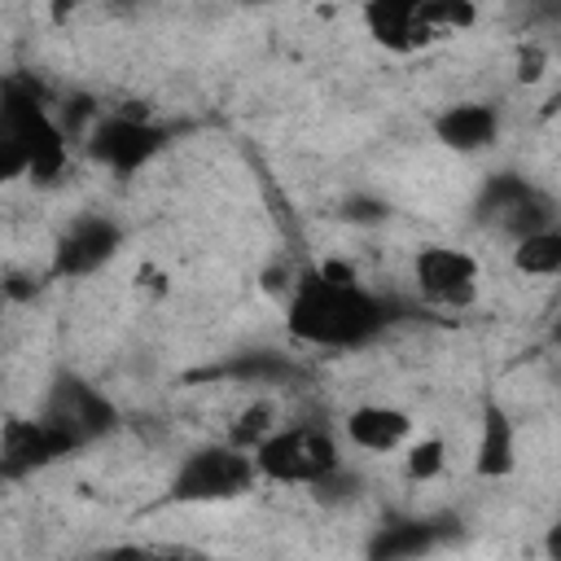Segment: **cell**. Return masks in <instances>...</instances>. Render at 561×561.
Here are the masks:
<instances>
[{
  "label": "cell",
  "instance_id": "15",
  "mask_svg": "<svg viewBox=\"0 0 561 561\" xmlns=\"http://www.w3.org/2000/svg\"><path fill=\"white\" fill-rule=\"evenodd\" d=\"M447 469V443L443 438H416L403 451V473L412 482H434Z\"/></svg>",
  "mask_w": 561,
  "mask_h": 561
},
{
  "label": "cell",
  "instance_id": "11",
  "mask_svg": "<svg viewBox=\"0 0 561 561\" xmlns=\"http://www.w3.org/2000/svg\"><path fill=\"white\" fill-rule=\"evenodd\" d=\"M473 469H478V478H508L517 469V430H513V416L500 403H486L482 408Z\"/></svg>",
  "mask_w": 561,
  "mask_h": 561
},
{
  "label": "cell",
  "instance_id": "6",
  "mask_svg": "<svg viewBox=\"0 0 561 561\" xmlns=\"http://www.w3.org/2000/svg\"><path fill=\"white\" fill-rule=\"evenodd\" d=\"M416 289L443 307H469L478 294V259L460 245H425L412 263Z\"/></svg>",
  "mask_w": 561,
  "mask_h": 561
},
{
  "label": "cell",
  "instance_id": "4",
  "mask_svg": "<svg viewBox=\"0 0 561 561\" xmlns=\"http://www.w3.org/2000/svg\"><path fill=\"white\" fill-rule=\"evenodd\" d=\"M39 416H44L48 425H57L61 434H70L79 447L92 443V438H101V434H110V430L118 425L114 403H110L101 390L83 386L79 377H61V381L53 386V394H48V403H44Z\"/></svg>",
  "mask_w": 561,
  "mask_h": 561
},
{
  "label": "cell",
  "instance_id": "14",
  "mask_svg": "<svg viewBox=\"0 0 561 561\" xmlns=\"http://www.w3.org/2000/svg\"><path fill=\"white\" fill-rule=\"evenodd\" d=\"M272 416H276V412H272V403H250V408L237 416V425L228 430V443H232V447H241V451H259V447L280 430Z\"/></svg>",
  "mask_w": 561,
  "mask_h": 561
},
{
  "label": "cell",
  "instance_id": "2",
  "mask_svg": "<svg viewBox=\"0 0 561 561\" xmlns=\"http://www.w3.org/2000/svg\"><path fill=\"white\" fill-rule=\"evenodd\" d=\"M254 482H259L254 451H241V447H232L224 438V443L193 447L175 465L171 500L175 504H224V500H237V495L254 491Z\"/></svg>",
  "mask_w": 561,
  "mask_h": 561
},
{
  "label": "cell",
  "instance_id": "12",
  "mask_svg": "<svg viewBox=\"0 0 561 561\" xmlns=\"http://www.w3.org/2000/svg\"><path fill=\"white\" fill-rule=\"evenodd\" d=\"M438 539L443 530L434 522H386L368 539V561H421Z\"/></svg>",
  "mask_w": 561,
  "mask_h": 561
},
{
  "label": "cell",
  "instance_id": "20",
  "mask_svg": "<svg viewBox=\"0 0 561 561\" xmlns=\"http://www.w3.org/2000/svg\"><path fill=\"white\" fill-rule=\"evenodd\" d=\"M552 105H561V88H557V96H552Z\"/></svg>",
  "mask_w": 561,
  "mask_h": 561
},
{
  "label": "cell",
  "instance_id": "8",
  "mask_svg": "<svg viewBox=\"0 0 561 561\" xmlns=\"http://www.w3.org/2000/svg\"><path fill=\"white\" fill-rule=\"evenodd\" d=\"M342 430L359 451L386 456V451H399L412 438V416L403 408H394V403H359V408L346 412Z\"/></svg>",
  "mask_w": 561,
  "mask_h": 561
},
{
  "label": "cell",
  "instance_id": "16",
  "mask_svg": "<svg viewBox=\"0 0 561 561\" xmlns=\"http://www.w3.org/2000/svg\"><path fill=\"white\" fill-rule=\"evenodd\" d=\"M355 486H359V482H355V478L346 473V465H342V469H333L329 478H320V482H316L311 491H316L320 500H329V504H337V500H351V495H355Z\"/></svg>",
  "mask_w": 561,
  "mask_h": 561
},
{
  "label": "cell",
  "instance_id": "5",
  "mask_svg": "<svg viewBox=\"0 0 561 561\" xmlns=\"http://www.w3.org/2000/svg\"><path fill=\"white\" fill-rule=\"evenodd\" d=\"M158 149H162V131L131 118V114H110V118H96L88 127V153L118 175L140 171Z\"/></svg>",
  "mask_w": 561,
  "mask_h": 561
},
{
  "label": "cell",
  "instance_id": "17",
  "mask_svg": "<svg viewBox=\"0 0 561 561\" xmlns=\"http://www.w3.org/2000/svg\"><path fill=\"white\" fill-rule=\"evenodd\" d=\"M543 53L539 48H530V53H522V61H517V79H526V83H535L539 75H543Z\"/></svg>",
  "mask_w": 561,
  "mask_h": 561
},
{
  "label": "cell",
  "instance_id": "3",
  "mask_svg": "<svg viewBox=\"0 0 561 561\" xmlns=\"http://www.w3.org/2000/svg\"><path fill=\"white\" fill-rule=\"evenodd\" d=\"M259 478L285 482V486H316L333 469H342L337 443L320 425H280L259 451H254Z\"/></svg>",
  "mask_w": 561,
  "mask_h": 561
},
{
  "label": "cell",
  "instance_id": "10",
  "mask_svg": "<svg viewBox=\"0 0 561 561\" xmlns=\"http://www.w3.org/2000/svg\"><path fill=\"white\" fill-rule=\"evenodd\" d=\"M364 26L390 53H412L434 39L430 26L421 22V4H408V0H373L364 9Z\"/></svg>",
  "mask_w": 561,
  "mask_h": 561
},
{
  "label": "cell",
  "instance_id": "7",
  "mask_svg": "<svg viewBox=\"0 0 561 561\" xmlns=\"http://www.w3.org/2000/svg\"><path fill=\"white\" fill-rule=\"evenodd\" d=\"M123 241V228L105 215H83L75 219L61 237H57V250H53V272L57 276H88L96 272Z\"/></svg>",
  "mask_w": 561,
  "mask_h": 561
},
{
  "label": "cell",
  "instance_id": "9",
  "mask_svg": "<svg viewBox=\"0 0 561 561\" xmlns=\"http://www.w3.org/2000/svg\"><path fill=\"white\" fill-rule=\"evenodd\" d=\"M434 136L456 149V153H478L486 145H495L500 136V114L495 105L486 101H460V105H447L438 118H434Z\"/></svg>",
  "mask_w": 561,
  "mask_h": 561
},
{
  "label": "cell",
  "instance_id": "1",
  "mask_svg": "<svg viewBox=\"0 0 561 561\" xmlns=\"http://www.w3.org/2000/svg\"><path fill=\"white\" fill-rule=\"evenodd\" d=\"M386 320L390 316L377 294H368L364 285H337L320 267L307 272L285 302V329L307 346L351 351L373 342L386 329Z\"/></svg>",
  "mask_w": 561,
  "mask_h": 561
},
{
  "label": "cell",
  "instance_id": "18",
  "mask_svg": "<svg viewBox=\"0 0 561 561\" xmlns=\"http://www.w3.org/2000/svg\"><path fill=\"white\" fill-rule=\"evenodd\" d=\"M543 552H548V561H561V517L548 526V535H543Z\"/></svg>",
  "mask_w": 561,
  "mask_h": 561
},
{
  "label": "cell",
  "instance_id": "21",
  "mask_svg": "<svg viewBox=\"0 0 561 561\" xmlns=\"http://www.w3.org/2000/svg\"><path fill=\"white\" fill-rule=\"evenodd\" d=\"M557 337H561V324H557Z\"/></svg>",
  "mask_w": 561,
  "mask_h": 561
},
{
  "label": "cell",
  "instance_id": "19",
  "mask_svg": "<svg viewBox=\"0 0 561 561\" xmlns=\"http://www.w3.org/2000/svg\"><path fill=\"white\" fill-rule=\"evenodd\" d=\"M346 215H351V219H381V206H373V202H351Z\"/></svg>",
  "mask_w": 561,
  "mask_h": 561
},
{
  "label": "cell",
  "instance_id": "13",
  "mask_svg": "<svg viewBox=\"0 0 561 561\" xmlns=\"http://www.w3.org/2000/svg\"><path fill=\"white\" fill-rule=\"evenodd\" d=\"M513 267L522 276H561V228L513 241Z\"/></svg>",
  "mask_w": 561,
  "mask_h": 561
}]
</instances>
